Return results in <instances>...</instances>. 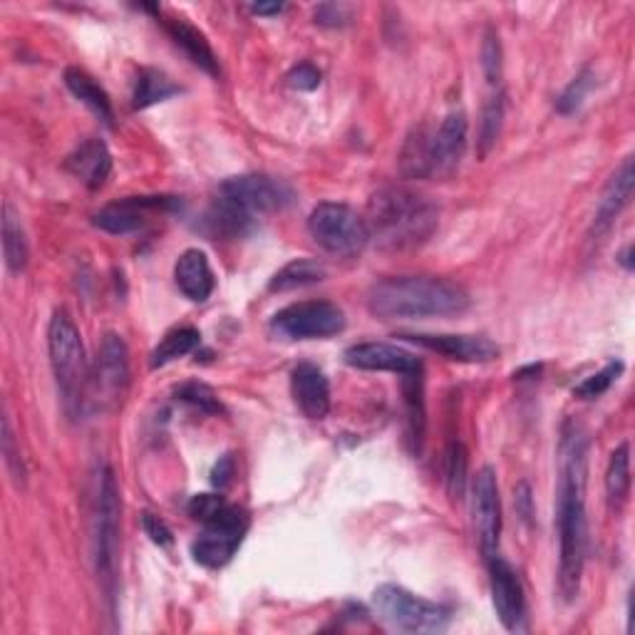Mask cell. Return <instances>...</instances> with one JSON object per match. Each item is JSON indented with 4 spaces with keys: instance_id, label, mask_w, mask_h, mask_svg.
I'll list each match as a JSON object with an SVG mask.
<instances>
[{
    "instance_id": "cell-1",
    "label": "cell",
    "mask_w": 635,
    "mask_h": 635,
    "mask_svg": "<svg viewBox=\"0 0 635 635\" xmlns=\"http://www.w3.org/2000/svg\"><path fill=\"white\" fill-rule=\"evenodd\" d=\"M586 477H588V437L574 420L561 427L559 442V489H556V529H559V593L574 603L581 593L583 566H586Z\"/></svg>"
},
{
    "instance_id": "cell-2",
    "label": "cell",
    "mask_w": 635,
    "mask_h": 635,
    "mask_svg": "<svg viewBox=\"0 0 635 635\" xmlns=\"http://www.w3.org/2000/svg\"><path fill=\"white\" fill-rule=\"evenodd\" d=\"M366 224L370 242L385 252H410L437 232L440 206L408 186H385L370 196Z\"/></svg>"
},
{
    "instance_id": "cell-3",
    "label": "cell",
    "mask_w": 635,
    "mask_h": 635,
    "mask_svg": "<svg viewBox=\"0 0 635 635\" xmlns=\"http://www.w3.org/2000/svg\"><path fill=\"white\" fill-rule=\"evenodd\" d=\"M470 294L452 280L434 276H392L370 288L368 310L380 320H414L460 316Z\"/></svg>"
},
{
    "instance_id": "cell-4",
    "label": "cell",
    "mask_w": 635,
    "mask_h": 635,
    "mask_svg": "<svg viewBox=\"0 0 635 635\" xmlns=\"http://www.w3.org/2000/svg\"><path fill=\"white\" fill-rule=\"evenodd\" d=\"M48 352L62 398V408H65L70 418H78L88 404L90 366L80 330L65 308H58L53 318H50Z\"/></svg>"
},
{
    "instance_id": "cell-5",
    "label": "cell",
    "mask_w": 635,
    "mask_h": 635,
    "mask_svg": "<svg viewBox=\"0 0 635 635\" xmlns=\"http://www.w3.org/2000/svg\"><path fill=\"white\" fill-rule=\"evenodd\" d=\"M120 487L110 464L98 467L95 477V502H92V556L95 571L107 591V598H114L117 586V556H120Z\"/></svg>"
},
{
    "instance_id": "cell-6",
    "label": "cell",
    "mask_w": 635,
    "mask_h": 635,
    "mask_svg": "<svg viewBox=\"0 0 635 635\" xmlns=\"http://www.w3.org/2000/svg\"><path fill=\"white\" fill-rule=\"evenodd\" d=\"M372 611L385 626L400 633H444L452 623V611L442 603L414 596L412 591L382 583L372 593Z\"/></svg>"
},
{
    "instance_id": "cell-7",
    "label": "cell",
    "mask_w": 635,
    "mask_h": 635,
    "mask_svg": "<svg viewBox=\"0 0 635 635\" xmlns=\"http://www.w3.org/2000/svg\"><path fill=\"white\" fill-rule=\"evenodd\" d=\"M308 234L332 256H358L370 244L366 216L338 202H322L310 212Z\"/></svg>"
},
{
    "instance_id": "cell-8",
    "label": "cell",
    "mask_w": 635,
    "mask_h": 635,
    "mask_svg": "<svg viewBox=\"0 0 635 635\" xmlns=\"http://www.w3.org/2000/svg\"><path fill=\"white\" fill-rule=\"evenodd\" d=\"M130 388V350L117 332H107L98 348V358L90 368L88 404L112 410L122 402Z\"/></svg>"
},
{
    "instance_id": "cell-9",
    "label": "cell",
    "mask_w": 635,
    "mask_h": 635,
    "mask_svg": "<svg viewBox=\"0 0 635 635\" xmlns=\"http://www.w3.org/2000/svg\"><path fill=\"white\" fill-rule=\"evenodd\" d=\"M248 531V516L244 509L224 504L214 516L204 522V531L192 544V556L204 569H224L236 556Z\"/></svg>"
},
{
    "instance_id": "cell-10",
    "label": "cell",
    "mask_w": 635,
    "mask_h": 635,
    "mask_svg": "<svg viewBox=\"0 0 635 635\" xmlns=\"http://www.w3.org/2000/svg\"><path fill=\"white\" fill-rule=\"evenodd\" d=\"M268 328L284 340L332 338L346 330V314L330 300H300L280 308Z\"/></svg>"
},
{
    "instance_id": "cell-11",
    "label": "cell",
    "mask_w": 635,
    "mask_h": 635,
    "mask_svg": "<svg viewBox=\"0 0 635 635\" xmlns=\"http://www.w3.org/2000/svg\"><path fill=\"white\" fill-rule=\"evenodd\" d=\"M218 196L236 204L238 209L254 218L274 212H284L296 202L294 186L268 174H242L218 186Z\"/></svg>"
},
{
    "instance_id": "cell-12",
    "label": "cell",
    "mask_w": 635,
    "mask_h": 635,
    "mask_svg": "<svg viewBox=\"0 0 635 635\" xmlns=\"http://www.w3.org/2000/svg\"><path fill=\"white\" fill-rule=\"evenodd\" d=\"M472 514L479 549L484 559L499 554V539H502V499H499V484L492 467H482L474 479Z\"/></svg>"
},
{
    "instance_id": "cell-13",
    "label": "cell",
    "mask_w": 635,
    "mask_h": 635,
    "mask_svg": "<svg viewBox=\"0 0 635 635\" xmlns=\"http://www.w3.org/2000/svg\"><path fill=\"white\" fill-rule=\"evenodd\" d=\"M489 564V588H492V603L502 626L512 633L526 628V598L522 581L509 561L499 554L487 559Z\"/></svg>"
},
{
    "instance_id": "cell-14",
    "label": "cell",
    "mask_w": 635,
    "mask_h": 635,
    "mask_svg": "<svg viewBox=\"0 0 635 635\" xmlns=\"http://www.w3.org/2000/svg\"><path fill=\"white\" fill-rule=\"evenodd\" d=\"M182 202L176 196H130V199L114 202L102 206V209L92 216L100 232H107L112 236H127L140 232L147 224L144 212H157V209H180Z\"/></svg>"
},
{
    "instance_id": "cell-15",
    "label": "cell",
    "mask_w": 635,
    "mask_h": 635,
    "mask_svg": "<svg viewBox=\"0 0 635 635\" xmlns=\"http://www.w3.org/2000/svg\"><path fill=\"white\" fill-rule=\"evenodd\" d=\"M418 346L440 352L447 360L457 362H492L499 358V346L484 336H452V332H404Z\"/></svg>"
},
{
    "instance_id": "cell-16",
    "label": "cell",
    "mask_w": 635,
    "mask_h": 635,
    "mask_svg": "<svg viewBox=\"0 0 635 635\" xmlns=\"http://www.w3.org/2000/svg\"><path fill=\"white\" fill-rule=\"evenodd\" d=\"M342 358H346L350 368L370 372L410 375L422 370V362L414 352L400 346H390V342H358V346L348 348Z\"/></svg>"
},
{
    "instance_id": "cell-17",
    "label": "cell",
    "mask_w": 635,
    "mask_h": 635,
    "mask_svg": "<svg viewBox=\"0 0 635 635\" xmlns=\"http://www.w3.org/2000/svg\"><path fill=\"white\" fill-rule=\"evenodd\" d=\"M467 134H470L467 114L462 110L447 114L432 134V176H447L460 166L467 152Z\"/></svg>"
},
{
    "instance_id": "cell-18",
    "label": "cell",
    "mask_w": 635,
    "mask_h": 635,
    "mask_svg": "<svg viewBox=\"0 0 635 635\" xmlns=\"http://www.w3.org/2000/svg\"><path fill=\"white\" fill-rule=\"evenodd\" d=\"M290 392L308 420H322L330 412V382L314 362H300L290 372Z\"/></svg>"
},
{
    "instance_id": "cell-19",
    "label": "cell",
    "mask_w": 635,
    "mask_h": 635,
    "mask_svg": "<svg viewBox=\"0 0 635 635\" xmlns=\"http://www.w3.org/2000/svg\"><path fill=\"white\" fill-rule=\"evenodd\" d=\"M633 186H635V170H633V157L623 160L616 172L603 190L598 206H596V216H593V232L596 236L606 234L613 226V222L621 216V212L626 209L633 199Z\"/></svg>"
},
{
    "instance_id": "cell-20",
    "label": "cell",
    "mask_w": 635,
    "mask_h": 635,
    "mask_svg": "<svg viewBox=\"0 0 635 635\" xmlns=\"http://www.w3.org/2000/svg\"><path fill=\"white\" fill-rule=\"evenodd\" d=\"M65 166L88 190H100V186L107 184L112 174V154L105 142L90 137L68 154Z\"/></svg>"
},
{
    "instance_id": "cell-21",
    "label": "cell",
    "mask_w": 635,
    "mask_h": 635,
    "mask_svg": "<svg viewBox=\"0 0 635 635\" xmlns=\"http://www.w3.org/2000/svg\"><path fill=\"white\" fill-rule=\"evenodd\" d=\"M174 280L176 288H180L186 298L194 300V304H204L216 288L209 256L199 252V248H186V252L176 258Z\"/></svg>"
},
{
    "instance_id": "cell-22",
    "label": "cell",
    "mask_w": 635,
    "mask_h": 635,
    "mask_svg": "<svg viewBox=\"0 0 635 635\" xmlns=\"http://www.w3.org/2000/svg\"><path fill=\"white\" fill-rule=\"evenodd\" d=\"M199 228L212 238H244L256 228V218L238 209L236 204L216 196L214 204L202 216Z\"/></svg>"
},
{
    "instance_id": "cell-23",
    "label": "cell",
    "mask_w": 635,
    "mask_h": 635,
    "mask_svg": "<svg viewBox=\"0 0 635 635\" xmlns=\"http://www.w3.org/2000/svg\"><path fill=\"white\" fill-rule=\"evenodd\" d=\"M164 28L170 38L174 40L176 45L184 50V55L190 58L196 68L204 70L206 75L218 78V58L214 53V48L209 45V40L202 33V30H196L192 23H186L184 18H170L164 20Z\"/></svg>"
},
{
    "instance_id": "cell-24",
    "label": "cell",
    "mask_w": 635,
    "mask_h": 635,
    "mask_svg": "<svg viewBox=\"0 0 635 635\" xmlns=\"http://www.w3.org/2000/svg\"><path fill=\"white\" fill-rule=\"evenodd\" d=\"M65 85L68 90L75 95L82 105L90 107L92 112L98 114V117L112 127L114 124V110H112V100L105 92V88H100L95 78L88 75L85 70L80 68H68L65 70Z\"/></svg>"
},
{
    "instance_id": "cell-25",
    "label": "cell",
    "mask_w": 635,
    "mask_h": 635,
    "mask_svg": "<svg viewBox=\"0 0 635 635\" xmlns=\"http://www.w3.org/2000/svg\"><path fill=\"white\" fill-rule=\"evenodd\" d=\"M0 242H3V256L10 274H23L28 266V238L23 232V224L16 214L10 202L3 204V214H0Z\"/></svg>"
},
{
    "instance_id": "cell-26",
    "label": "cell",
    "mask_w": 635,
    "mask_h": 635,
    "mask_svg": "<svg viewBox=\"0 0 635 635\" xmlns=\"http://www.w3.org/2000/svg\"><path fill=\"white\" fill-rule=\"evenodd\" d=\"M182 88L172 82L164 72L154 68H142L137 72V80H134V92H132V107L134 110H147L152 105H160V102L170 100L174 95H180Z\"/></svg>"
},
{
    "instance_id": "cell-27",
    "label": "cell",
    "mask_w": 635,
    "mask_h": 635,
    "mask_svg": "<svg viewBox=\"0 0 635 635\" xmlns=\"http://www.w3.org/2000/svg\"><path fill=\"white\" fill-rule=\"evenodd\" d=\"M400 172L408 180L432 176V134L424 127H418L404 140L400 152Z\"/></svg>"
},
{
    "instance_id": "cell-28",
    "label": "cell",
    "mask_w": 635,
    "mask_h": 635,
    "mask_svg": "<svg viewBox=\"0 0 635 635\" xmlns=\"http://www.w3.org/2000/svg\"><path fill=\"white\" fill-rule=\"evenodd\" d=\"M199 346H202V332L199 330L190 328V326L174 328V330L166 332L160 346L152 350L150 366L154 370L164 368V366H170V362H174V360L190 356V352H194Z\"/></svg>"
},
{
    "instance_id": "cell-29",
    "label": "cell",
    "mask_w": 635,
    "mask_h": 635,
    "mask_svg": "<svg viewBox=\"0 0 635 635\" xmlns=\"http://www.w3.org/2000/svg\"><path fill=\"white\" fill-rule=\"evenodd\" d=\"M322 278H326V268H322V264L310 262V258H296V262L286 264L274 278H270L268 290L270 294H288V290L320 284Z\"/></svg>"
},
{
    "instance_id": "cell-30",
    "label": "cell",
    "mask_w": 635,
    "mask_h": 635,
    "mask_svg": "<svg viewBox=\"0 0 635 635\" xmlns=\"http://www.w3.org/2000/svg\"><path fill=\"white\" fill-rule=\"evenodd\" d=\"M606 494L613 509H621L631 496V444L621 442L613 450L606 470Z\"/></svg>"
},
{
    "instance_id": "cell-31",
    "label": "cell",
    "mask_w": 635,
    "mask_h": 635,
    "mask_svg": "<svg viewBox=\"0 0 635 635\" xmlns=\"http://www.w3.org/2000/svg\"><path fill=\"white\" fill-rule=\"evenodd\" d=\"M504 114H506V95L504 90H496L487 98L482 107V120H479V137H477L479 157H487V154L496 147L499 134H502L504 127Z\"/></svg>"
},
{
    "instance_id": "cell-32",
    "label": "cell",
    "mask_w": 635,
    "mask_h": 635,
    "mask_svg": "<svg viewBox=\"0 0 635 635\" xmlns=\"http://www.w3.org/2000/svg\"><path fill=\"white\" fill-rule=\"evenodd\" d=\"M402 390L404 402H408V422H410V440L418 444L422 442L424 434V400H422V370L402 375Z\"/></svg>"
},
{
    "instance_id": "cell-33",
    "label": "cell",
    "mask_w": 635,
    "mask_h": 635,
    "mask_svg": "<svg viewBox=\"0 0 635 635\" xmlns=\"http://www.w3.org/2000/svg\"><path fill=\"white\" fill-rule=\"evenodd\" d=\"M467 472H470V457H467L464 444L452 442L450 450H447V457H444V484H447V492H450L454 502H460V499L464 496Z\"/></svg>"
},
{
    "instance_id": "cell-34",
    "label": "cell",
    "mask_w": 635,
    "mask_h": 635,
    "mask_svg": "<svg viewBox=\"0 0 635 635\" xmlns=\"http://www.w3.org/2000/svg\"><path fill=\"white\" fill-rule=\"evenodd\" d=\"M174 398L184 404H190V408H194V410L204 412V414H222L224 412L222 400H218L216 392L204 382L180 385V388H176V392H174Z\"/></svg>"
},
{
    "instance_id": "cell-35",
    "label": "cell",
    "mask_w": 635,
    "mask_h": 635,
    "mask_svg": "<svg viewBox=\"0 0 635 635\" xmlns=\"http://www.w3.org/2000/svg\"><path fill=\"white\" fill-rule=\"evenodd\" d=\"M596 85V75H593L591 68H583L578 75L569 82L556 100V112L559 114H574L581 110L583 100L588 98V92Z\"/></svg>"
},
{
    "instance_id": "cell-36",
    "label": "cell",
    "mask_w": 635,
    "mask_h": 635,
    "mask_svg": "<svg viewBox=\"0 0 635 635\" xmlns=\"http://www.w3.org/2000/svg\"><path fill=\"white\" fill-rule=\"evenodd\" d=\"M623 370H626V366H623V360H611L606 368L598 370L596 375H591V378H586L583 382H578L576 388H574V395L581 400H596V398H601V395H606L613 388V382L621 378Z\"/></svg>"
},
{
    "instance_id": "cell-37",
    "label": "cell",
    "mask_w": 635,
    "mask_h": 635,
    "mask_svg": "<svg viewBox=\"0 0 635 635\" xmlns=\"http://www.w3.org/2000/svg\"><path fill=\"white\" fill-rule=\"evenodd\" d=\"M0 452H3V462L8 467L10 477H13V482L18 487L25 484V464H23V457H20V447L16 442V434H13V427H10L8 414H3V437H0Z\"/></svg>"
},
{
    "instance_id": "cell-38",
    "label": "cell",
    "mask_w": 635,
    "mask_h": 635,
    "mask_svg": "<svg viewBox=\"0 0 635 635\" xmlns=\"http://www.w3.org/2000/svg\"><path fill=\"white\" fill-rule=\"evenodd\" d=\"M502 68H504V53H502V43H499V35L494 30H487L484 43H482V70L484 78L492 88H499L502 82Z\"/></svg>"
},
{
    "instance_id": "cell-39",
    "label": "cell",
    "mask_w": 635,
    "mask_h": 635,
    "mask_svg": "<svg viewBox=\"0 0 635 635\" xmlns=\"http://www.w3.org/2000/svg\"><path fill=\"white\" fill-rule=\"evenodd\" d=\"M288 85L294 90H318L320 85V70L316 65H310V62H300L294 70L288 72Z\"/></svg>"
},
{
    "instance_id": "cell-40",
    "label": "cell",
    "mask_w": 635,
    "mask_h": 635,
    "mask_svg": "<svg viewBox=\"0 0 635 635\" xmlns=\"http://www.w3.org/2000/svg\"><path fill=\"white\" fill-rule=\"evenodd\" d=\"M316 23L322 28H342L350 23V8L342 3H322L316 8Z\"/></svg>"
},
{
    "instance_id": "cell-41",
    "label": "cell",
    "mask_w": 635,
    "mask_h": 635,
    "mask_svg": "<svg viewBox=\"0 0 635 635\" xmlns=\"http://www.w3.org/2000/svg\"><path fill=\"white\" fill-rule=\"evenodd\" d=\"M224 504H226L224 496H218V494H196V496H192V502L186 509H190L192 519L204 524L206 519L214 516Z\"/></svg>"
},
{
    "instance_id": "cell-42",
    "label": "cell",
    "mask_w": 635,
    "mask_h": 635,
    "mask_svg": "<svg viewBox=\"0 0 635 635\" xmlns=\"http://www.w3.org/2000/svg\"><path fill=\"white\" fill-rule=\"evenodd\" d=\"M142 526H144V534L150 536L152 544H157V546H162V549L174 544L172 529L166 526L160 516H154L152 512H147V514L142 516Z\"/></svg>"
},
{
    "instance_id": "cell-43",
    "label": "cell",
    "mask_w": 635,
    "mask_h": 635,
    "mask_svg": "<svg viewBox=\"0 0 635 635\" xmlns=\"http://www.w3.org/2000/svg\"><path fill=\"white\" fill-rule=\"evenodd\" d=\"M514 506H516V514L522 516L526 524L531 522V519H534V496H531V487L526 482H522V484L516 487Z\"/></svg>"
},
{
    "instance_id": "cell-44",
    "label": "cell",
    "mask_w": 635,
    "mask_h": 635,
    "mask_svg": "<svg viewBox=\"0 0 635 635\" xmlns=\"http://www.w3.org/2000/svg\"><path fill=\"white\" fill-rule=\"evenodd\" d=\"M232 477H234V457L232 454H224L222 460L214 464L212 470V484L216 489H224L232 484Z\"/></svg>"
},
{
    "instance_id": "cell-45",
    "label": "cell",
    "mask_w": 635,
    "mask_h": 635,
    "mask_svg": "<svg viewBox=\"0 0 635 635\" xmlns=\"http://www.w3.org/2000/svg\"><path fill=\"white\" fill-rule=\"evenodd\" d=\"M286 10V3H254L252 13L256 16H278Z\"/></svg>"
},
{
    "instance_id": "cell-46",
    "label": "cell",
    "mask_w": 635,
    "mask_h": 635,
    "mask_svg": "<svg viewBox=\"0 0 635 635\" xmlns=\"http://www.w3.org/2000/svg\"><path fill=\"white\" fill-rule=\"evenodd\" d=\"M618 264H621L623 268H626L628 274L633 270V246H631V244L618 254Z\"/></svg>"
}]
</instances>
